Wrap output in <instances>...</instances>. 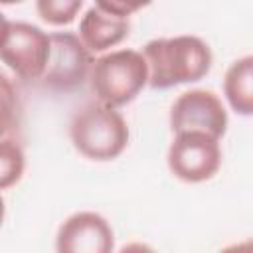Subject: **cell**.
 <instances>
[{
    "instance_id": "obj_1",
    "label": "cell",
    "mask_w": 253,
    "mask_h": 253,
    "mask_svg": "<svg viewBox=\"0 0 253 253\" xmlns=\"http://www.w3.org/2000/svg\"><path fill=\"white\" fill-rule=\"evenodd\" d=\"M148 65V87L170 89L204 79L211 69L210 45L190 34L150 40L142 51Z\"/></svg>"
},
{
    "instance_id": "obj_2",
    "label": "cell",
    "mask_w": 253,
    "mask_h": 253,
    "mask_svg": "<svg viewBox=\"0 0 253 253\" xmlns=\"http://www.w3.org/2000/svg\"><path fill=\"white\" fill-rule=\"evenodd\" d=\"M69 136L79 154L95 162L119 158L128 146V125L125 117L101 103L81 107L69 125Z\"/></svg>"
},
{
    "instance_id": "obj_3",
    "label": "cell",
    "mask_w": 253,
    "mask_h": 253,
    "mask_svg": "<svg viewBox=\"0 0 253 253\" xmlns=\"http://www.w3.org/2000/svg\"><path fill=\"white\" fill-rule=\"evenodd\" d=\"M89 83L97 103L119 109L134 101L148 85V65L136 49H115L93 61Z\"/></svg>"
},
{
    "instance_id": "obj_4",
    "label": "cell",
    "mask_w": 253,
    "mask_h": 253,
    "mask_svg": "<svg viewBox=\"0 0 253 253\" xmlns=\"http://www.w3.org/2000/svg\"><path fill=\"white\" fill-rule=\"evenodd\" d=\"M170 172L188 184L211 180L221 166L219 140L206 132H176L166 156Z\"/></svg>"
},
{
    "instance_id": "obj_5",
    "label": "cell",
    "mask_w": 253,
    "mask_h": 253,
    "mask_svg": "<svg viewBox=\"0 0 253 253\" xmlns=\"http://www.w3.org/2000/svg\"><path fill=\"white\" fill-rule=\"evenodd\" d=\"M51 43L49 34L30 22H10L8 38L0 49V61L24 81L43 77Z\"/></svg>"
},
{
    "instance_id": "obj_6",
    "label": "cell",
    "mask_w": 253,
    "mask_h": 253,
    "mask_svg": "<svg viewBox=\"0 0 253 253\" xmlns=\"http://www.w3.org/2000/svg\"><path fill=\"white\" fill-rule=\"evenodd\" d=\"M170 128L174 134L196 130L219 140L227 130V111L213 91L190 89L172 103Z\"/></svg>"
},
{
    "instance_id": "obj_7",
    "label": "cell",
    "mask_w": 253,
    "mask_h": 253,
    "mask_svg": "<svg viewBox=\"0 0 253 253\" xmlns=\"http://www.w3.org/2000/svg\"><path fill=\"white\" fill-rule=\"evenodd\" d=\"M49 59L42 83L53 91H71L79 87L93 65L91 51L71 32L49 34Z\"/></svg>"
},
{
    "instance_id": "obj_8",
    "label": "cell",
    "mask_w": 253,
    "mask_h": 253,
    "mask_svg": "<svg viewBox=\"0 0 253 253\" xmlns=\"http://www.w3.org/2000/svg\"><path fill=\"white\" fill-rule=\"evenodd\" d=\"M115 233L97 211H77L57 229L55 253H113Z\"/></svg>"
},
{
    "instance_id": "obj_9",
    "label": "cell",
    "mask_w": 253,
    "mask_h": 253,
    "mask_svg": "<svg viewBox=\"0 0 253 253\" xmlns=\"http://www.w3.org/2000/svg\"><path fill=\"white\" fill-rule=\"evenodd\" d=\"M130 30L128 18H121L101 10L97 4L89 6L79 20V40L91 53L107 51L119 45Z\"/></svg>"
},
{
    "instance_id": "obj_10",
    "label": "cell",
    "mask_w": 253,
    "mask_h": 253,
    "mask_svg": "<svg viewBox=\"0 0 253 253\" xmlns=\"http://www.w3.org/2000/svg\"><path fill=\"white\" fill-rule=\"evenodd\" d=\"M223 95L229 107L241 115L251 117L253 113V57L243 55L235 59L223 77Z\"/></svg>"
},
{
    "instance_id": "obj_11",
    "label": "cell",
    "mask_w": 253,
    "mask_h": 253,
    "mask_svg": "<svg viewBox=\"0 0 253 253\" xmlns=\"http://www.w3.org/2000/svg\"><path fill=\"white\" fill-rule=\"evenodd\" d=\"M26 170V154L12 138L0 140V190L18 184Z\"/></svg>"
},
{
    "instance_id": "obj_12",
    "label": "cell",
    "mask_w": 253,
    "mask_h": 253,
    "mask_svg": "<svg viewBox=\"0 0 253 253\" xmlns=\"http://www.w3.org/2000/svg\"><path fill=\"white\" fill-rule=\"evenodd\" d=\"M20 95L12 79L0 71V140L12 132L20 123Z\"/></svg>"
},
{
    "instance_id": "obj_13",
    "label": "cell",
    "mask_w": 253,
    "mask_h": 253,
    "mask_svg": "<svg viewBox=\"0 0 253 253\" xmlns=\"http://www.w3.org/2000/svg\"><path fill=\"white\" fill-rule=\"evenodd\" d=\"M83 8L81 0H38L36 10L40 18L51 26H67L71 24L79 10Z\"/></svg>"
},
{
    "instance_id": "obj_14",
    "label": "cell",
    "mask_w": 253,
    "mask_h": 253,
    "mask_svg": "<svg viewBox=\"0 0 253 253\" xmlns=\"http://www.w3.org/2000/svg\"><path fill=\"white\" fill-rule=\"evenodd\" d=\"M101 10H105V12H109V14H115V16H121V18H128L132 12H136V10H140L144 4H140V2H121V0H99V2H95Z\"/></svg>"
},
{
    "instance_id": "obj_15",
    "label": "cell",
    "mask_w": 253,
    "mask_h": 253,
    "mask_svg": "<svg viewBox=\"0 0 253 253\" xmlns=\"http://www.w3.org/2000/svg\"><path fill=\"white\" fill-rule=\"evenodd\" d=\"M217 253H253V243H251V239H245L239 243H231Z\"/></svg>"
},
{
    "instance_id": "obj_16",
    "label": "cell",
    "mask_w": 253,
    "mask_h": 253,
    "mask_svg": "<svg viewBox=\"0 0 253 253\" xmlns=\"http://www.w3.org/2000/svg\"><path fill=\"white\" fill-rule=\"evenodd\" d=\"M119 253H156L150 245L146 243H138V241H132V243H126L125 247H121Z\"/></svg>"
},
{
    "instance_id": "obj_17",
    "label": "cell",
    "mask_w": 253,
    "mask_h": 253,
    "mask_svg": "<svg viewBox=\"0 0 253 253\" xmlns=\"http://www.w3.org/2000/svg\"><path fill=\"white\" fill-rule=\"evenodd\" d=\"M8 32H10V20L0 12V49L6 42V38H8Z\"/></svg>"
},
{
    "instance_id": "obj_18",
    "label": "cell",
    "mask_w": 253,
    "mask_h": 253,
    "mask_svg": "<svg viewBox=\"0 0 253 253\" xmlns=\"http://www.w3.org/2000/svg\"><path fill=\"white\" fill-rule=\"evenodd\" d=\"M4 215H6V206H4V198L0 196V225L4 221Z\"/></svg>"
}]
</instances>
